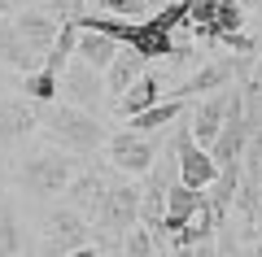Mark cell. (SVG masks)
Segmentation results:
<instances>
[{
	"label": "cell",
	"instance_id": "obj_1",
	"mask_svg": "<svg viewBox=\"0 0 262 257\" xmlns=\"http://www.w3.org/2000/svg\"><path fill=\"white\" fill-rule=\"evenodd\" d=\"M35 122L44 131V139H53L57 148L66 153H96L105 144V127L92 109H79V105H66V101H48L35 109Z\"/></svg>",
	"mask_w": 262,
	"mask_h": 257
},
{
	"label": "cell",
	"instance_id": "obj_2",
	"mask_svg": "<svg viewBox=\"0 0 262 257\" xmlns=\"http://www.w3.org/2000/svg\"><path fill=\"white\" fill-rule=\"evenodd\" d=\"M79 170V157L66 153V148H57L53 139H44V144L27 148L18 161V188L27 196H35V201H44V196H61L66 188H70V179H75Z\"/></svg>",
	"mask_w": 262,
	"mask_h": 257
},
{
	"label": "cell",
	"instance_id": "obj_3",
	"mask_svg": "<svg viewBox=\"0 0 262 257\" xmlns=\"http://www.w3.org/2000/svg\"><path fill=\"white\" fill-rule=\"evenodd\" d=\"M140 222V183H110L101 209L92 218V231L105 240V244H118L122 248V236Z\"/></svg>",
	"mask_w": 262,
	"mask_h": 257
},
{
	"label": "cell",
	"instance_id": "obj_4",
	"mask_svg": "<svg viewBox=\"0 0 262 257\" xmlns=\"http://www.w3.org/2000/svg\"><path fill=\"white\" fill-rule=\"evenodd\" d=\"M92 240H96L92 222L79 209H70V205L48 209L44 222H39V257H66L70 248H83V244H92Z\"/></svg>",
	"mask_w": 262,
	"mask_h": 257
},
{
	"label": "cell",
	"instance_id": "obj_5",
	"mask_svg": "<svg viewBox=\"0 0 262 257\" xmlns=\"http://www.w3.org/2000/svg\"><path fill=\"white\" fill-rule=\"evenodd\" d=\"M105 157H110V166H114V170H122V175H149L153 161L162 157V148H158V139H153V135L127 127V131H118V135L105 139Z\"/></svg>",
	"mask_w": 262,
	"mask_h": 257
},
{
	"label": "cell",
	"instance_id": "obj_6",
	"mask_svg": "<svg viewBox=\"0 0 262 257\" xmlns=\"http://www.w3.org/2000/svg\"><path fill=\"white\" fill-rule=\"evenodd\" d=\"M175 179L179 183H188V188H210L219 179V166H214V157L206 153V148L196 144L192 135H188V122L179 127V135H175Z\"/></svg>",
	"mask_w": 262,
	"mask_h": 257
},
{
	"label": "cell",
	"instance_id": "obj_7",
	"mask_svg": "<svg viewBox=\"0 0 262 257\" xmlns=\"http://www.w3.org/2000/svg\"><path fill=\"white\" fill-rule=\"evenodd\" d=\"M57 96H66V105H79V109H92L96 113V101H101V70L83 65L79 57H70L57 79Z\"/></svg>",
	"mask_w": 262,
	"mask_h": 257
},
{
	"label": "cell",
	"instance_id": "obj_8",
	"mask_svg": "<svg viewBox=\"0 0 262 257\" xmlns=\"http://www.w3.org/2000/svg\"><path fill=\"white\" fill-rule=\"evenodd\" d=\"M105 192H110V175H105V170H96V166H79L75 170V179H70V188H66V205H70V209H79L83 214L88 222L96 218V209H101V201H105Z\"/></svg>",
	"mask_w": 262,
	"mask_h": 257
},
{
	"label": "cell",
	"instance_id": "obj_9",
	"mask_svg": "<svg viewBox=\"0 0 262 257\" xmlns=\"http://www.w3.org/2000/svg\"><path fill=\"white\" fill-rule=\"evenodd\" d=\"M35 131H39L35 105L31 101H13V96H0V148H5V153L18 148V144H27Z\"/></svg>",
	"mask_w": 262,
	"mask_h": 257
},
{
	"label": "cell",
	"instance_id": "obj_10",
	"mask_svg": "<svg viewBox=\"0 0 262 257\" xmlns=\"http://www.w3.org/2000/svg\"><path fill=\"white\" fill-rule=\"evenodd\" d=\"M206 209V188H188V183H170L166 196H162V236H170L175 227H184L188 218Z\"/></svg>",
	"mask_w": 262,
	"mask_h": 257
},
{
	"label": "cell",
	"instance_id": "obj_11",
	"mask_svg": "<svg viewBox=\"0 0 262 257\" xmlns=\"http://www.w3.org/2000/svg\"><path fill=\"white\" fill-rule=\"evenodd\" d=\"M188 22H201L210 35H236L245 27V9L232 0H188Z\"/></svg>",
	"mask_w": 262,
	"mask_h": 257
},
{
	"label": "cell",
	"instance_id": "obj_12",
	"mask_svg": "<svg viewBox=\"0 0 262 257\" xmlns=\"http://www.w3.org/2000/svg\"><path fill=\"white\" fill-rule=\"evenodd\" d=\"M227 101H232V87H223V92H210V96H201V101H196L192 118H188V122H192V127H188V135H192L201 148H210V144H214V135L223 131Z\"/></svg>",
	"mask_w": 262,
	"mask_h": 257
},
{
	"label": "cell",
	"instance_id": "obj_13",
	"mask_svg": "<svg viewBox=\"0 0 262 257\" xmlns=\"http://www.w3.org/2000/svg\"><path fill=\"white\" fill-rule=\"evenodd\" d=\"M241 57H219V61H210V65H201V70L192 74V79H184V87H179L175 96H210V92H223V87H232L236 83V74H241Z\"/></svg>",
	"mask_w": 262,
	"mask_h": 257
},
{
	"label": "cell",
	"instance_id": "obj_14",
	"mask_svg": "<svg viewBox=\"0 0 262 257\" xmlns=\"http://www.w3.org/2000/svg\"><path fill=\"white\" fill-rule=\"evenodd\" d=\"M188 109L184 96H162V101H153L149 109L131 113V131H144V135H158V131H166L170 122H179Z\"/></svg>",
	"mask_w": 262,
	"mask_h": 257
},
{
	"label": "cell",
	"instance_id": "obj_15",
	"mask_svg": "<svg viewBox=\"0 0 262 257\" xmlns=\"http://www.w3.org/2000/svg\"><path fill=\"white\" fill-rule=\"evenodd\" d=\"M114 53H118V39H110L105 31L79 27V35H75V57H79L83 65H92V70H105V65L114 61Z\"/></svg>",
	"mask_w": 262,
	"mask_h": 257
},
{
	"label": "cell",
	"instance_id": "obj_16",
	"mask_svg": "<svg viewBox=\"0 0 262 257\" xmlns=\"http://www.w3.org/2000/svg\"><path fill=\"white\" fill-rule=\"evenodd\" d=\"M101 74H105V87H110V92H114V101H118V96L131 87V83H136V79L144 74V57H140V53H131V48L122 44L118 53H114V61L105 65Z\"/></svg>",
	"mask_w": 262,
	"mask_h": 257
},
{
	"label": "cell",
	"instance_id": "obj_17",
	"mask_svg": "<svg viewBox=\"0 0 262 257\" xmlns=\"http://www.w3.org/2000/svg\"><path fill=\"white\" fill-rule=\"evenodd\" d=\"M162 96H166V87H162V79H158L153 70H144L140 79H136V83L127 87V92L118 96V109H122V113L131 118V113L149 109V105H153V101H162Z\"/></svg>",
	"mask_w": 262,
	"mask_h": 257
},
{
	"label": "cell",
	"instance_id": "obj_18",
	"mask_svg": "<svg viewBox=\"0 0 262 257\" xmlns=\"http://www.w3.org/2000/svg\"><path fill=\"white\" fill-rule=\"evenodd\" d=\"M22 253V209L9 192H0V257Z\"/></svg>",
	"mask_w": 262,
	"mask_h": 257
},
{
	"label": "cell",
	"instance_id": "obj_19",
	"mask_svg": "<svg viewBox=\"0 0 262 257\" xmlns=\"http://www.w3.org/2000/svg\"><path fill=\"white\" fill-rule=\"evenodd\" d=\"M122 257H162V248H158V240H153V231L136 222V227L122 236Z\"/></svg>",
	"mask_w": 262,
	"mask_h": 257
},
{
	"label": "cell",
	"instance_id": "obj_20",
	"mask_svg": "<svg viewBox=\"0 0 262 257\" xmlns=\"http://www.w3.org/2000/svg\"><path fill=\"white\" fill-rule=\"evenodd\" d=\"M110 18H144L153 13V0H96Z\"/></svg>",
	"mask_w": 262,
	"mask_h": 257
},
{
	"label": "cell",
	"instance_id": "obj_21",
	"mask_svg": "<svg viewBox=\"0 0 262 257\" xmlns=\"http://www.w3.org/2000/svg\"><path fill=\"white\" fill-rule=\"evenodd\" d=\"M66 257H101V253H96L92 244H83V248H70V253H66Z\"/></svg>",
	"mask_w": 262,
	"mask_h": 257
},
{
	"label": "cell",
	"instance_id": "obj_22",
	"mask_svg": "<svg viewBox=\"0 0 262 257\" xmlns=\"http://www.w3.org/2000/svg\"><path fill=\"white\" fill-rule=\"evenodd\" d=\"M18 5H27V0H0V18H5V13H13Z\"/></svg>",
	"mask_w": 262,
	"mask_h": 257
},
{
	"label": "cell",
	"instance_id": "obj_23",
	"mask_svg": "<svg viewBox=\"0 0 262 257\" xmlns=\"http://www.w3.org/2000/svg\"><path fill=\"white\" fill-rule=\"evenodd\" d=\"M245 257H262V236H253V244L245 248Z\"/></svg>",
	"mask_w": 262,
	"mask_h": 257
},
{
	"label": "cell",
	"instance_id": "obj_24",
	"mask_svg": "<svg viewBox=\"0 0 262 257\" xmlns=\"http://www.w3.org/2000/svg\"><path fill=\"white\" fill-rule=\"evenodd\" d=\"M232 5H241V9H245V5H258V0H232Z\"/></svg>",
	"mask_w": 262,
	"mask_h": 257
},
{
	"label": "cell",
	"instance_id": "obj_25",
	"mask_svg": "<svg viewBox=\"0 0 262 257\" xmlns=\"http://www.w3.org/2000/svg\"><path fill=\"white\" fill-rule=\"evenodd\" d=\"M0 92H5V87H0Z\"/></svg>",
	"mask_w": 262,
	"mask_h": 257
}]
</instances>
